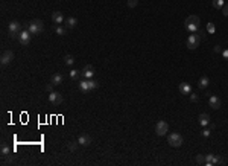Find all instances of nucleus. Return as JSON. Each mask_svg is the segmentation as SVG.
Wrapping results in <instances>:
<instances>
[{
	"label": "nucleus",
	"mask_w": 228,
	"mask_h": 166,
	"mask_svg": "<svg viewBox=\"0 0 228 166\" xmlns=\"http://www.w3.org/2000/svg\"><path fill=\"white\" fill-rule=\"evenodd\" d=\"M199 24H201V20H199L198 15H189V17L186 18V22H184V28L192 34V32L199 31Z\"/></svg>",
	"instance_id": "nucleus-1"
},
{
	"label": "nucleus",
	"mask_w": 228,
	"mask_h": 166,
	"mask_svg": "<svg viewBox=\"0 0 228 166\" xmlns=\"http://www.w3.org/2000/svg\"><path fill=\"white\" fill-rule=\"evenodd\" d=\"M32 35H40L43 31H44V23H43V20H32L31 23L27 24V28H26Z\"/></svg>",
	"instance_id": "nucleus-2"
},
{
	"label": "nucleus",
	"mask_w": 228,
	"mask_h": 166,
	"mask_svg": "<svg viewBox=\"0 0 228 166\" xmlns=\"http://www.w3.org/2000/svg\"><path fill=\"white\" fill-rule=\"evenodd\" d=\"M99 87V83L97 81H94L93 78L91 79H82L79 83V90L82 93H88L91 90H94V88H97Z\"/></svg>",
	"instance_id": "nucleus-3"
},
{
	"label": "nucleus",
	"mask_w": 228,
	"mask_h": 166,
	"mask_svg": "<svg viewBox=\"0 0 228 166\" xmlns=\"http://www.w3.org/2000/svg\"><path fill=\"white\" fill-rule=\"evenodd\" d=\"M22 31H23L22 23H18V22H11V23L8 24V35L11 37V38H18Z\"/></svg>",
	"instance_id": "nucleus-4"
},
{
	"label": "nucleus",
	"mask_w": 228,
	"mask_h": 166,
	"mask_svg": "<svg viewBox=\"0 0 228 166\" xmlns=\"http://www.w3.org/2000/svg\"><path fill=\"white\" fill-rule=\"evenodd\" d=\"M199 43H201V34H195V32H192L190 37L187 38V41H186L187 49H190V50H195L199 46Z\"/></svg>",
	"instance_id": "nucleus-5"
},
{
	"label": "nucleus",
	"mask_w": 228,
	"mask_h": 166,
	"mask_svg": "<svg viewBox=\"0 0 228 166\" xmlns=\"http://www.w3.org/2000/svg\"><path fill=\"white\" fill-rule=\"evenodd\" d=\"M167 142H169V145L171 146H173V148H178V146H181L182 145V137L180 133H172V134H169V137H167Z\"/></svg>",
	"instance_id": "nucleus-6"
},
{
	"label": "nucleus",
	"mask_w": 228,
	"mask_h": 166,
	"mask_svg": "<svg viewBox=\"0 0 228 166\" xmlns=\"http://www.w3.org/2000/svg\"><path fill=\"white\" fill-rule=\"evenodd\" d=\"M12 61H14V52H11V50H3L2 52V57H0V64L5 67V66L11 64Z\"/></svg>",
	"instance_id": "nucleus-7"
},
{
	"label": "nucleus",
	"mask_w": 228,
	"mask_h": 166,
	"mask_svg": "<svg viewBox=\"0 0 228 166\" xmlns=\"http://www.w3.org/2000/svg\"><path fill=\"white\" fill-rule=\"evenodd\" d=\"M31 40H32V34H31L27 29H23L22 32H20V35H18V41H20V44L27 46V44L31 43Z\"/></svg>",
	"instance_id": "nucleus-8"
},
{
	"label": "nucleus",
	"mask_w": 228,
	"mask_h": 166,
	"mask_svg": "<svg viewBox=\"0 0 228 166\" xmlns=\"http://www.w3.org/2000/svg\"><path fill=\"white\" fill-rule=\"evenodd\" d=\"M49 101H50V104L52 105H55V107H58L59 104H62V95L61 93H58V92H50L49 93Z\"/></svg>",
	"instance_id": "nucleus-9"
},
{
	"label": "nucleus",
	"mask_w": 228,
	"mask_h": 166,
	"mask_svg": "<svg viewBox=\"0 0 228 166\" xmlns=\"http://www.w3.org/2000/svg\"><path fill=\"white\" fill-rule=\"evenodd\" d=\"M167 130H169L167 122H164V120L157 122V125H155V134H158V136H164V134H167Z\"/></svg>",
	"instance_id": "nucleus-10"
},
{
	"label": "nucleus",
	"mask_w": 228,
	"mask_h": 166,
	"mask_svg": "<svg viewBox=\"0 0 228 166\" xmlns=\"http://www.w3.org/2000/svg\"><path fill=\"white\" fill-rule=\"evenodd\" d=\"M178 90H180V93L184 96H189L190 93H192V85L189 83H180V85H178Z\"/></svg>",
	"instance_id": "nucleus-11"
},
{
	"label": "nucleus",
	"mask_w": 228,
	"mask_h": 166,
	"mask_svg": "<svg viewBox=\"0 0 228 166\" xmlns=\"http://www.w3.org/2000/svg\"><path fill=\"white\" fill-rule=\"evenodd\" d=\"M93 76H94V69H93V66L87 64V66L82 69V78H85V79H91Z\"/></svg>",
	"instance_id": "nucleus-12"
},
{
	"label": "nucleus",
	"mask_w": 228,
	"mask_h": 166,
	"mask_svg": "<svg viewBox=\"0 0 228 166\" xmlns=\"http://www.w3.org/2000/svg\"><path fill=\"white\" fill-rule=\"evenodd\" d=\"M208 105H210V108H213V110H219L221 108V99L217 96H210L208 98Z\"/></svg>",
	"instance_id": "nucleus-13"
},
{
	"label": "nucleus",
	"mask_w": 228,
	"mask_h": 166,
	"mask_svg": "<svg viewBox=\"0 0 228 166\" xmlns=\"http://www.w3.org/2000/svg\"><path fill=\"white\" fill-rule=\"evenodd\" d=\"M52 22H53V24H61L62 23V22H64V15H62V12H59V11L52 12Z\"/></svg>",
	"instance_id": "nucleus-14"
},
{
	"label": "nucleus",
	"mask_w": 228,
	"mask_h": 166,
	"mask_svg": "<svg viewBox=\"0 0 228 166\" xmlns=\"http://www.w3.org/2000/svg\"><path fill=\"white\" fill-rule=\"evenodd\" d=\"M78 142H79L81 146H88L91 143V137L88 134H81L79 137H78Z\"/></svg>",
	"instance_id": "nucleus-15"
},
{
	"label": "nucleus",
	"mask_w": 228,
	"mask_h": 166,
	"mask_svg": "<svg viewBox=\"0 0 228 166\" xmlns=\"http://www.w3.org/2000/svg\"><path fill=\"white\" fill-rule=\"evenodd\" d=\"M208 85H210V79H208V76H207V75L201 76L199 81H198V87H199L201 90H204V88H207Z\"/></svg>",
	"instance_id": "nucleus-16"
},
{
	"label": "nucleus",
	"mask_w": 228,
	"mask_h": 166,
	"mask_svg": "<svg viewBox=\"0 0 228 166\" xmlns=\"http://www.w3.org/2000/svg\"><path fill=\"white\" fill-rule=\"evenodd\" d=\"M64 23H66V28L73 29V28H76V24H78V18H75V17H68V18L64 20Z\"/></svg>",
	"instance_id": "nucleus-17"
},
{
	"label": "nucleus",
	"mask_w": 228,
	"mask_h": 166,
	"mask_svg": "<svg viewBox=\"0 0 228 166\" xmlns=\"http://www.w3.org/2000/svg\"><path fill=\"white\" fill-rule=\"evenodd\" d=\"M198 120H199V123H201L202 127H207V125L210 123V116H208L207 113H201L199 118H198Z\"/></svg>",
	"instance_id": "nucleus-18"
},
{
	"label": "nucleus",
	"mask_w": 228,
	"mask_h": 166,
	"mask_svg": "<svg viewBox=\"0 0 228 166\" xmlns=\"http://www.w3.org/2000/svg\"><path fill=\"white\" fill-rule=\"evenodd\" d=\"M61 83H62V75H61V73H55V75H52V78H50V84H53V85H59Z\"/></svg>",
	"instance_id": "nucleus-19"
},
{
	"label": "nucleus",
	"mask_w": 228,
	"mask_h": 166,
	"mask_svg": "<svg viewBox=\"0 0 228 166\" xmlns=\"http://www.w3.org/2000/svg\"><path fill=\"white\" fill-rule=\"evenodd\" d=\"M53 32H55L57 35H59V37H64L66 35V32H67V29L62 28L61 24H55V26H53Z\"/></svg>",
	"instance_id": "nucleus-20"
},
{
	"label": "nucleus",
	"mask_w": 228,
	"mask_h": 166,
	"mask_svg": "<svg viewBox=\"0 0 228 166\" xmlns=\"http://www.w3.org/2000/svg\"><path fill=\"white\" fill-rule=\"evenodd\" d=\"M79 146H81V145H79V142H78V140H75V142H70L67 145V148H68V151H70V153H75V151H76Z\"/></svg>",
	"instance_id": "nucleus-21"
},
{
	"label": "nucleus",
	"mask_w": 228,
	"mask_h": 166,
	"mask_svg": "<svg viewBox=\"0 0 228 166\" xmlns=\"http://www.w3.org/2000/svg\"><path fill=\"white\" fill-rule=\"evenodd\" d=\"M0 153H2V155H3V157H8V155H9V146H8L6 143H2Z\"/></svg>",
	"instance_id": "nucleus-22"
},
{
	"label": "nucleus",
	"mask_w": 228,
	"mask_h": 166,
	"mask_svg": "<svg viewBox=\"0 0 228 166\" xmlns=\"http://www.w3.org/2000/svg\"><path fill=\"white\" fill-rule=\"evenodd\" d=\"M79 76H82V72L81 70H76V69L70 70V78L72 79H79Z\"/></svg>",
	"instance_id": "nucleus-23"
},
{
	"label": "nucleus",
	"mask_w": 228,
	"mask_h": 166,
	"mask_svg": "<svg viewBox=\"0 0 228 166\" xmlns=\"http://www.w3.org/2000/svg\"><path fill=\"white\" fill-rule=\"evenodd\" d=\"M224 3H225V0H213L211 2L213 8H216V9H222L224 8Z\"/></svg>",
	"instance_id": "nucleus-24"
},
{
	"label": "nucleus",
	"mask_w": 228,
	"mask_h": 166,
	"mask_svg": "<svg viewBox=\"0 0 228 166\" xmlns=\"http://www.w3.org/2000/svg\"><path fill=\"white\" fill-rule=\"evenodd\" d=\"M64 63H66L67 66H73V64H75V58H73L72 55H66V57H64Z\"/></svg>",
	"instance_id": "nucleus-25"
},
{
	"label": "nucleus",
	"mask_w": 228,
	"mask_h": 166,
	"mask_svg": "<svg viewBox=\"0 0 228 166\" xmlns=\"http://www.w3.org/2000/svg\"><path fill=\"white\" fill-rule=\"evenodd\" d=\"M195 160H196V163H198V165H204V163H205V155L198 154L196 157H195Z\"/></svg>",
	"instance_id": "nucleus-26"
},
{
	"label": "nucleus",
	"mask_w": 228,
	"mask_h": 166,
	"mask_svg": "<svg viewBox=\"0 0 228 166\" xmlns=\"http://www.w3.org/2000/svg\"><path fill=\"white\" fill-rule=\"evenodd\" d=\"M207 31H208V34H215V32H216L215 23H211V22H210V23L207 24Z\"/></svg>",
	"instance_id": "nucleus-27"
},
{
	"label": "nucleus",
	"mask_w": 228,
	"mask_h": 166,
	"mask_svg": "<svg viewBox=\"0 0 228 166\" xmlns=\"http://www.w3.org/2000/svg\"><path fill=\"white\" fill-rule=\"evenodd\" d=\"M210 134H211V131H210V128H204V130L201 131V136H202V137H208Z\"/></svg>",
	"instance_id": "nucleus-28"
},
{
	"label": "nucleus",
	"mask_w": 228,
	"mask_h": 166,
	"mask_svg": "<svg viewBox=\"0 0 228 166\" xmlns=\"http://www.w3.org/2000/svg\"><path fill=\"white\" fill-rule=\"evenodd\" d=\"M189 96H190V101H192V102H198V101H199V96L196 95V93H193V92H192Z\"/></svg>",
	"instance_id": "nucleus-29"
},
{
	"label": "nucleus",
	"mask_w": 228,
	"mask_h": 166,
	"mask_svg": "<svg viewBox=\"0 0 228 166\" xmlns=\"http://www.w3.org/2000/svg\"><path fill=\"white\" fill-rule=\"evenodd\" d=\"M137 3H138V0H128V6L129 8H136Z\"/></svg>",
	"instance_id": "nucleus-30"
},
{
	"label": "nucleus",
	"mask_w": 228,
	"mask_h": 166,
	"mask_svg": "<svg viewBox=\"0 0 228 166\" xmlns=\"http://www.w3.org/2000/svg\"><path fill=\"white\" fill-rule=\"evenodd\" d=\"M46 90L50 93V92H53V84H49V85H46Z\"/></svg>",
	"instance_id": "nucleus-31"
},
{
	"label": "nucleus",
	"mask_w": 228,
	"mask_h": 166,
	"mask_svg": "<svg viewBox=\"0 0 228 166\" xmlns=\"http://www.w3.org/2000/svg\"><path fill=\"white\" fill-rule=\"evenodd\" d=\"M222 14H224L225 17H228V5H227V6H224V8H222Z\"/></svg>",
	"instance_id": "nucleus-32"
},
{
	"label": "nucleus",
	"mask_w": 228,
	"mask_h": 166,
	"mask_svg": "<svg viewBox=\"0 0 228 166\" xmlns=\"http://www.w3.org/2000/svg\"><path fill=\"white\" fill-rule=\"evenodd\" d=\"M222 57H224V58H225V59L228 61V49H225V50L222 52Z\"/></svg>",
	"instance_id": "nucleus-33"
}]
</instances>
